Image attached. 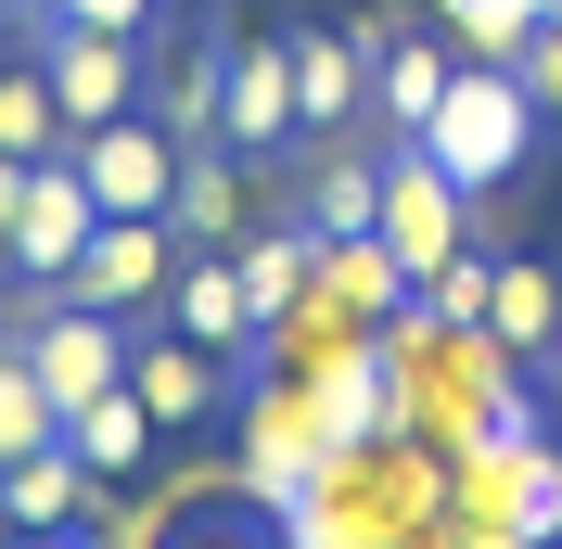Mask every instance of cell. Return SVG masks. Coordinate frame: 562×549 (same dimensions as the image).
I'll return each instance as SVG.
<instances>
[{
    "mask_svg": "<svg viewBox=\"0 0 562 549\" xmlns=\"http://www.w3.org/2000/svg\"><path fill=\"white\" fill-rule=\"evenodd\" d=\"M13 358L52 383V410H90L103 383H128V320H115V307H77V294H52L26 333H13Z\"/></svg>",
    "mask_w": 562,
    "mask_h": 549,
    "instance_id": "5",
    "label": "cell"
},
{
    "mask_svg": "<svg viewBox=\"0 0 562 549\" xmlns=\"http://www.w3.org/2000/svg\"><path fill=\"white\" fill-rule=\"evenodd\" d=\"M448 77H460V38H422V26H396L384 52H371V103L396 115V141H409L422 115L448 103Z\"/></svg>",
    "mask_w": 562,
    "mask_h": 549,
    "instance_id": "16",
    "label": "cell"
},
{
    "mask_svg": "<svg viewBox=\"0 0 562 549\" xmlns=\"http://www.w3.org/2000/svg\"><path fill=\"white\" fill-rule=\"evenodd\" d=\"M371 231H384V256H396L409 281H435L460 243H473V192H460L422 141H396V154H384V205H371Z\"/></svg>",
    "mask_w": 562,
    "mask_h": 549,
    "instance_id": "2",
    "label": "cell"
},
{
    "mask_svg": "<svg viewBox=\"0 0 562 549\" xmlns=\"http://www.w3.org/2000/svg\"><path fill=\"white\" fill-rule=\"evenodd\" d=\"M13 217H26V154H0V269H13Z\"/></svg>",
    "mask_w": 562,
    "mask_h": 549,
    "instance_id": "27",
    "label": "cell"
},
{
    "mask_svg": "<svg viewBox=\"0 0 562 549\" xmlns=\"http://www.w3.org/2000/svg\"><path fill=\"white\" fill-rule=\"evenodd\" d=\"M90 231H103V205H90L77 154H38V167H26V217H13V269H0V281H65Z\"/></svg>",
    "mask_w": 562,
    "mask_h": 549,
    "instance_id": "7",
    "label": "cell"
},
{
    "mask_svg": "<svg viewBox=\"0 0 562 549\" xmlns=\"http://www.w3.org/2000/svg\"><path fill=\"white\" fill-rule=\"evenodd\" d=\"M77 179H90V205H103V217H167V192H179V128H167L154 103L103 115V128H77Z\"/></svg>",
    "mask_w": 562,
    "mask_h": 549,
    "instance_id": "4",
    "label": "cell"
},
{
    "mask_svg": "<svg viewBox=\"0 0 562 549\" xmlns=\"http://www.w3.org/2000/svg\"><path fill=\"white\" fill-rule=\"evenodd\" d=\"M244 498H269V512H294L319 473H333V435H319V410H307V383L281 371V383H244Z\"/></svg>",
    "mask_w": 562,
    "mask_h": 549,
    "instance_id": "3",
    "label": "cell"
},
{
    "mask_svg": "<svg viewBox=\"0 0 562 549\" xmlns=\"http://www.w3.org/2000/svg\"><path fill=\"white\" fill-rule=\"evenodd\" d=\"M192 549H256V537H192Z\"/></svg>",
    "mask_w": 562,
    "mask_h": 549,
    "instance_id": "32",
    "label": "cell"
},
{
    "mask_svg": "<svg viewBox=\"0 0 562 549\" xmlns=\"http://www.w3.org/2000/svg\"><path fill=\"white\" fill-rule=\"evenodd\" d=\"M422 549H435V537H422Z\"/></svg>",
    "mask_w": 562,
    "mask_h": 549,
    "instance_id": "35",
    "label": "cell"
},
{
    "mask_svg": "<svg viewBox=\"0 0 562 549\" xmlns=\"http://www.w3.org/2000/svg\"><path fill=\"white\" fill-rule=\"evenodd\" d=\"M65 435V410H52V383L26 371V358H0V473L26 460V447H52Z\"/></svg>",
    "mask_w": 562,
    "mask_h": 549,
    "instance_id": "23",
    "label": "cell"
},
{
    "mask_svg": "<svg viewBox=\"0 0 562 549\" xmlns=\"http://www.w3.org/2000/svg\"><path fill=\"white\" fill-rule=\"evenodd\" d=\"M486 333L512 345L525 371L562 345V269H550V256H498V281H486Z\"/></svg>",
    "mask_w": 562,
    "mask_h": 549,
    "instance_id": "15",
    "label": "cell"
},
{
    "mask_svg": "<svg viewBox=\"0 0 562 549\" xmlns=\"http://www.w3.org/2000/svg\"><path fill=\"white\" fill-rule=\"evenodd\" d=\"M167 231H179V243H217V256L244 243V154H231V141H192V154H179Z\"/></svg>",
    "mask_w": 562,
    "mask_h": 549,
    "instance_id": "13",
    "label": "cell"
},
{
    "mask_svg": "<svg viewBox=\"0 0 562 549\" xmlns=\"http://www.w3.org/2000/svg\"><path fill=\"white\" fill-rule=\"evenodd\" d=\"M52 13H65V0H26V26H52Z\"/></svg>",
    "mask_w": 562,
    "mask_h": 549,
    "instance_id": "31",
    "label": "cell"
},
{
    "mask_svg": "<svg viewBox=\"0 0 562 549\" xmlns=\"http://www.w3.org/2000/svg\"><path fill=\"white\" fill-rule=\"evenodd\" d=\"M154 13H167V0H65L52 26H90V38H154Z\"/></svg>",
    "mask_w": 562,
    "mask_h": 549,
    "instance_id": "25",
    "label": "cell"
},
{
    "mask_svg": "<svg viewBox=\"0 0 562 549\" xmlns=\"http://www.w3.org/2000/svg\"><path fill=\"white\" fill-rule=\"evenodd\" d=\"M486 281H498V256H473V243H460V256H448V269H435V281H422V307H435V320H448V333H473V320H486Z\"/></svg>",
    "mask_w": 562,
    "mask_h": 549,
    "instance_id": "24",
    "label": "cell"
},
{
    "mask_svg": "<svg viewBox=\"0 0 562 549\" xmlns=\"http://www.w3.org/2000/svg\"><path fill=\"white\" fill-rule=\"evenodd\" d=\"M537 128H550V115L525 103V77H512V65H460L448 103L422 115L409 141L460 179V192H512V179H525V154H537Z\"/></svg>",
    "mask_w": 562,
    "mask_h": 549,
    "instance_id": "1",
    "label": "cell"
},
{
    "mask_svg": "<svg viewBox=\"0 0 562 549\" xmlns=\"http://www.w3.org/2000/svg\"><path fill=\"white\" fill-rule=\"evenodd\" d=\"M537 26H562V0H537Z\"/></svg>",
    "mask_w": 562,
    "mask_h": 549,
    "instance_id": "33",
    "label": "cell"
},
{
    "mask_svg": "<svg viewBox=\"0 0 562 549\" xmlns=\"http://www.w3.org/2000/svg\"><path fill=\"white\" fill-rule=\"evenodd\" d=\"M0 154H77V128H65V103H52V65H13L0 52Z\"/></svg>",
    "mask_w": 562,
    "mask_h": 549,
    "instance_id": "19",
    "label": "cell"
},
{
    "mask_svg": "<svg viewBox=\"0 0 562 549\" xmlns=\"http://www.w3.org/2000/svg\"><path fill=\"white\" fill-rule=\"evenodd\" d=\"M537 396H550V422H562V345H550V358H537Z\"/></svg>",
    "mask_w": 562,
    "mask_h": 549,
    "instance_id": "28",
    "label": "cell"
},
{
    "mask_svg": "<svg viewBox=\"0 0 562 549\" xmlns=\"http://www.w3.org/2000/svg\"><path fill=\"white\" fill-rule=\"evenodd\" d=\"M90 498H103V473H90L65 435L26 447V460L0 473V524H13V537H77V524H90Z\"/></svg>",
    "mask_w": 562,
    "mask_h": 549,
    "instance_id": "11",
    "label": "cell"
},
{
    "mask_svg": "<svg viewBox=\"0 0 562 549\" xmlns=\"http://www.w3.org/2000/svg\"><path fill=\"white\" fill-rule=\"evenodd\" d=\"M13 38H26V0H0V52H13Z\"/></svg>",
    "mask_w": 562,
    "mask_h": 549,
    "instance_id": "30",
    "label": "cell"
},
{
    "mask_svg": "<svg viewBox=\"0 0 562 549\" xmlns=\"http://www.w3.org/2000/svg\"><path fill=\"white\" fill-rule=\"evenodd\" d=\"M154 435H167V422L140 410V383H103L90 410H65V447H77V460H90L103 485H128V473H140V447H154Z\"/></svg>",
    "mask_w": 562,
    "mask_h": 549,
    "instance_id": "17",
    "label": "cell"
},
{
    "mask_svg": "<svg viewBox=\"0 0 562 549\" xmlns=\"http://www.w3.org/2000/svg\"><path fill=\"white\" fill-rule=\"evenodd\" d=\"M231 269H244V294H256V333H269L294 294H307V269H319V243H307V217L294 231H244L231 243Z\"/></svg>",
    "mask_w": 562,
    "mask_h": 549,
    "instance_id": "20",
    "label": "cell"
},
{
    "mask_svg": "<svg viewBox=\"0 0 562 549\" xmlns=\"http://www.w3.org/2000/svg\"><path fill=\"white\" fill-rule=\"evenodd\" d=\"M167 281H179V231H167V217H103V231L77 243L65 294H77V307H115V320H154Z\"/></svg>",
    "mask_w": 562,
    "mask_h": 549,
    "instance_id": "6",
    "label": "cell"
},
{
    "mask_svg": "<svg viewBox=\"0 0 562 549\" xmlns=\"http://www.w3.org/2000/svg\"><path fill=\"white\" fill-rule=\"evenodd\" d=\"M512 77H525V103H537V115L562 128V26H537V38H525V65H512Z\"/></svg>",
    "mask_w": 562,
    "mask_h": 549,
    "instance_id": "26",
    "label": "cell"
},
{
    "mask_svg": "<svg viewBox=\"0 0 562 549\" xmlns=\"http://www.w3.org/2000/svg\"><path fill=\"white\" fill-rule=\"evenodd\" d=\"M307 243H319V231H307ZM307 281L333 294V307H358L371 333H384V320H396V307L422 294V281H409V269L384 256V231H333V243H319V269H307Z\"/></svg>",
    "mask_w": 562,
    "mask_h": 549,
    "instance_id": "14",
    "label": "cell"
},
{
    "mask_svg": "<svg viewBox=\"0 0 562 549\" xmlns=\"http://www.w3.org/2000/svg\"><path fill=\"white\" fill-rule=\"evenodd\" d=\"M217 65H231V52H167V90H154V115L179 128V154H192V141H217Z\"/></svg>",
    "mask_w": 562,
    "mask_h": 549,
    "instance_id": "22",
    "label": "cell"
},
{
    "mask_svg": "<svg viewBox=\"0 0 562 549\" xmlns=\"http://www.w3.org/2000/svg\"><path fill=\"white\" fill-rule=\"evenodd\" d=\"M448 13H460V0H435V26H448Z\"/></svg>",
    "mask_w": 562,
    "mask_h": 549,
    "instance_id": "34",
    "label": "cell"
},
{
    "mask_svg": "<svg viewBox=\"0 0 562 549\" xmlns=\"http://www.w3.org/2000/svg\"><path fill=\"white\" fill-rule=\"evenodd\" d=\"M128 383H140V410L167 422V435H192L231 396V358H205L192 333H128Z\"/></svg>",
    "mask_w": 562,
    "mask_h": 549,
    "instance_id": "12",
    "label": "cell"
},
{
    "mask_svg": "<svg viewBox=\"0 0 562 549\" xmlns=\"http://www.w3.org/2000/svg\"><path fill=\"white\" fill-rule=\"evenodd\" d=\"M167 333H192L205 358H256V294L217 243H179V281H167Z\"/></svg>",
    "mask_w": 562,
    "mask_h": 549,
    "instance_id": "10",
    "label": "cell"
},
{
    "mask_svg": "<svg viewBox=\"0 0 562 549\" xmlns=\"http://www.w3.org/2000/svg\"><path fill=\"white\" fill-rule=\"evenodd\" d=\"M294 128H307L294 115V38H231V65H217V141L231 154H269Z\"/></svg>",
    "mask_w": 562,
    "mask_h": 549,
    "instance_id": "8",
    "label": "cell"
},
{
    "mask_svg": "<svg viewBox=\"0 0 562 549\" xmlns=\"http://www.w3.org/2000/svg\"><path fill=\"white\" fill-rule=\"evenodd\" d=\"M38 65H52V103L65 128H103L140 103V38H90V26H38Z\"/></svg>",
    "mask_w": 562,
    "mask_h": 549,
    "instance_id": "9",
    "label": "cell"
},
{
    "mask_svg": "<svg viewBox=\"0 0 562 549\" xmlns=\"http://www.w3.org/2000/svg\"><path fill=\"white\" fill-rule=\"evenodd\" d=\"M371 205H384V167H371V154H319V167H307V231L319 243L371 231Z\"/></svg>",
    "mask_w": 562,
    "mask_h": 549,
    "instance_id": "21",
    "label": "cell"
},
{
    "mask_svg": "<svg viewBox=\"0 0 562 549\" xmlns=\"http://www.w3.org/2000/svg\"><path fill=\"white\" fill-rule=\"evenodd\" d=\"M371 103V52H358V38H294V115H307V128H346V115Z\"/></svg>",
    "mask_w": 562,
    "mask_h": 549,
    "instance_id": "18",
    "label": "cell"
},
{
    "mask_svg": "<svg viewBox=\"0 0 562 549\" xmlns=\"http://www.w3.org/2000/svg\"><path fill=\"white\" fill-rule=\"evenodd\" d=\"M13 549H103V537H90V524H77V537H13Z\"/></svg>",
    "mask_w": 562,
    "mask_h": 549,
    "instance_id": "29",
    "label": "cell"
}]
</instances>
